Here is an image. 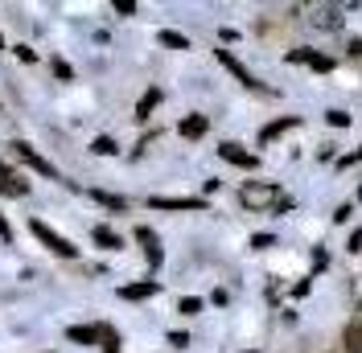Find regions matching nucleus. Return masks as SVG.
<instances>
[{
    "label": "nucleus",
    "instance_id": "1",
    "mask_svg": "<svg viewBox=\"0 0 362 353\" xmlns=\"http://www.w3.org/2000/svg\"><path fill=\"white\" fill-rule=\"evenodd\" d=\"M29 230H33V239H37V243H42L45 251H54L58 259H74V255H78V246L70 243L66 234H58V230H49L45 222H29Z\"/></svg>",
    "mask_w": 362,
    "mask_h": 353
},
{
    "label": "nucleus",
    "instance_id": "2",
    "mask_svg": "<svg viewBox=\"0 0 362 353\" xmlns=\"http://www.w3.org/2000/svg\"><path fill=\"white\" fill-rule=\"evenodd\" d=\"M239 201H243L247 210H268V205L280 201V193H276V185H268V181H247V185L239 189Z\"/></svg>",
    "mask_w": 362,
    "mask_h": 353
},
{
    "label": "nucleus",
    "instance_id": "3",
    "mask_svg": "<svg viewBox=\"0 0 362 353\" xmlns=\"http://www.w3.org/2000/svg\"><path fill=\"white\" fill-rule=\"evenodd\" d=\"M13 152H17V160H21V164H29L33 173H42V176H58V169H54V164H49V160H45V156L37 152V148H33V144L17 140V144H13Z\"/></svg>",
    "mask_w": 362,
    "mask_h": 353
},
{
    "label": "nucleus",
    "instance_id": "4",
    "mask_svg": "<svg viewBox=\"0 0 362 353\" xmlns=\"http://www.w3.org/2000/svg\"><path fill=\"white\" fill-rule=\"evenodd\" d=\"M25 193H29V181H25V173L8 169V164H0V198H25Z\"/></svg>",
    "mask_w": 362,
    "mask_h": 353
},
{
    "label": "nucleus",
    "instance_id": "5",
    "mask_svg": "<svg viewBox=\"0 0 362 353\" xmlns=\"http://www.w3.org/2000/svg\"><path fill=\"white\" fill-rule=\"evenodd\" d=\"M218 156H223L226 164H239V169H255V164H259V156L247 152V148H243V144H235V140L218 144Z\"/></svg>",
    "mask_w": 362,
    "mask_h": 353
},
{
    "label": "nucleus",
    "instance_id": "6",
    "mask_svg": "<svg viewBox=\"0 0 362 353\" xmlns=\"http://www.w3.org/2000/svg\"><path fill=\"white\" fill-rule=\"evenodd\" d=\"M214 58H218V62H223V66L230 70V74H235V78H239V83H243V87L259 90V83H255V74H251V70L243 66V62H239V58H235V54H230V49H214Z\"/></svg>",
    "mask_w": 362,
    "mask_h": 353
},
{
    "label": "nucleus",
    "instance_id": "7",
    "mask_svg": "<svg viewBox=\"0 0 362 353\" xmlns=\"http://www.w3.org/2000/svg\"><path fill=\"white\" fill-rule=\"evenodd\" d=\"M309 13H313V17H309L313 29H341V8L338 4H313Z\"/></svg>",
    "mask_w": 362,
    "mask_h": 353
},
{
    "label": "nucleus",
    "instance_id": "8",
    "mask_svg": "<svg viewBox=\"0 0 362 353\" xmlns=\"http://www.w3.org/2000/svg\"><path fill=\"white\" fill-rule=\"evenodd\" d=\"M136 243L144 246V259L153 267H160V259H165V251H160V239L148 230V226H136Z\"/></svg>",
    "mask_w": 362,
    "mask_h": 353
},
{
    "label": "nucleus",
    "instance_id": "9",
    "mask_svg": "<svg viewBox=\"0 0 362 353\" xmlns=\"http://www.w3.org/2000/svg\"><path fill=\"white\" fill-rule=\"evenodd\" d=\"M153 210H206V198H148Z\"/></svg>",
    "mask_w": 362,
    "mask_h": 353
},
{
    "label": "nucleus",
    "instance_id": "10",
    "mask_svg": "<svg viewBox=\"0 0 362 353\" xmlns=\"http://www.w3.org/2000/svg\"><path fill=\"white\" fill-rule=\"evenodd\" d=\"M160 284L157 280H144V284H124L119 287V300H148V296H157Z\"/></svg>",
    "mask_w": 362,
    "mask_h": 353
},
{
    "label": "nucleus",
    "instance_id": "11",
    "mask_svg": "<svg viewBox=\"0 0 362 353\" xmlns=\"http://www.w3.org/2000/svg\"><path fill=\"white\" fill-rule=\"evenodd\" d=\"M206 128H210V119H206V115H185V119L177 124V132L185 136V140H202Z\"/></svg>",
    "mask_w": 362,
    "mask_h": 353
},
{
    "label": "nucleus",
    "instance_id": "12",
    "mask_svg": "<svg viewBox=\"0 0 362 353\" xmlns=\"http://www.w3.org/2000/svg\"><path fill=\"white\" fill-rule=\"evenodd\" d=\"M288 62H309L313 70H334V58L313 54V49H293V54H288Z\"/></svg>",
    "mask_w": 362,
    "mask_h": 353
},
{
    "label": "nucleus",
    "instance_id": "13",
    "mask_svg": "<svg viewBox=\"0 0 362 353\" xmlns=\"http://www.w3.org/2000/svg\"><path fill=\"white\" fill-rule=\"evenodd\" d=\"M66 337L74 345H99V325H70Z\"/></svg>",
    "mask_w": 362,
    "mask_h": 353
},
{
    "label": "nucleus",
    "instance_id": "14",
    "mask_svg": "<svg viewBox=\"0 0 362 353\" xmlns=\"http://www.w3.org/2000/svg\"><path fill=\"white\" fill-rule=\"evenodd\" d=\"M90 239L103 246V251H124V239L115 234L112 226H95V230H90Z\"/></svg>",
    "mask_w": 362,
    "mask_h": 353
},
{
    "label": "nucleus",
    "instance_id": "15",
    "mask_svg": "<svg viewBox=\"0 0 362 353\" xmlns=\"http://www.w3.org/2000/svg\"><path fill=\"white\" fill-rule=\"evenodd\" d=\"M90 201H99L103 210H115V214H128V198H115V193H103V189H90Z\"/></svg>",
    "mask_w": 362,
    "mask_h": 353
},
{
    "label": "nucleus",
    "instance_id": "16",
    "mask_svg": "<svg viewBox=\"0 0 362 353\" xmlns=\"http://www.w3.org/2000/svg\"><path fill=\"white\" fill-rule=\"evenodd\" d=\"M157 107H160V90H157V87L144 90V95H140V103H136V119H148Z\"/></svg>",
    "mask_w": 362,
    "mask_h": 353
},
{
    "label": "nucleus",
    "instance_id": "17",
    "mask_svg": "<svg viewBox=\"0 0 362 353\" xmlns=\"http://www.w3.org/2000/svg\"><path fill=\"white\" fill-rule=\"evenodd\" d=\"M341 345H346V353H362V321H350V325H346Z\"/></svg>",
    "mask_w": 362,
    "mask_h": 353
},
{
    "label": "nucleus",
    "instance_id": "18",
    "mask_svg": "<svg viewBox=\"0 0 362 353\" xmlns=\"http://www.w3.org/2000/svg\"><path fill=\"white\" fill-rule=\"evenodd\" d=\"M296 124H300L296 115H288V119H276V124H268V128L259 132V140L268 144V140H276V136H284V132H288V128H296Z\"/></svg>",
    "mask_w": 362,
    "mask_h": 353
},
{
    "label": "nucleus",
    "instance_id": "19",
    "mask_svg": "<svg viewBox=\"0 0 362 353\" xmlns=\"http://www.w3.org/2000/svg\"><path fill=\"white\" fill-rule=\"evenodd\" d=\"M99 345L107 353H119V333H115L112 325H99Z\"/></svg>",
    "mask_w": 362,
    "mask_h": 353
},
{
    "label": "nucleus",
    "instance_id": "20",
    "mask_svg": "<svg viewBox=\"0 0 362 353\" xmlns=\"http://www.w3.org/2000/svg\"><path fill=\"white\" fill-rule=\"evenodd\" d=\"M90 152H95V156H115L119 148H115L112 136H95V140H90Z\"/></svg>",
    "mask_w": 362,
    "mask_h": 353
},
{
    "label": "nucleus",
    "instance_id": "21",
    "mask_svg": "<svg viewBox=\"0 0 362 353\" xmlns=\"http://www.w3.org/2000/svg\"><path fill=\"white\" fill-rule=\"evenodd\" d=\"M160 45H173V49H189V37H181L177 29H160Z\"/></svg>",
    "mask_w": 362,
    "mask_h": 353
},
{
    "label": "nucleus",
    "instance_id": "22",
    "mask_svg": "<svg viewBox=\"0 0 362 353\" xmlns=\"http://www.w3.org/2000/svg\"><path fill=\"white\" fill-rule=\"evenodd\" d=\"M177 312H185V316H198V312H202V300H198V296H181Z\"/></svg>",
    "mask_w": 362,
    "mask_h": 353
},
{
    "label": "nucleus",
    "instance_id": "23",
    "mask_svg": "<svg viewBox=\"0 0 362 353\" xmlns=\"http://www.w3.org/2000/svg\"><path fill=\"white\" fill-rule=\"evenodd\" d=\"M325 119H329V128H350V115L346 111H329Z\"/></svg>",
    "mask_w": 362,
    "mask_h": 353
},
{
    "label": "nucleus",
    "instance_id": "24",
    "mask_svg": "<svg viewBox=\"0 0 362 353\" xmlns=\"http://www.w3.org/2000/svg\"><path fill=\"white\" fill-rule=\"evenodd\" d=\"M54 74H58V78H74V70H70V62H62V58H54Z\"/></svg>",
    "mask_w": 362,
    "mask_h": 353
},
{
    "label": "nucleus",
    "instance_id": "25",
    "mask_svg": "<svg viewBox=\"0 0 362 353\" xmlns=\"http://www.w3.org/2000/svg\"><path fill=\"white\" fill-rule=\"evenodd\" d=\"M272 243H276V239H272V234H255V239H251V246H255V251H268Z\"/></svg>",
    "mask_w": 362,
    "mask_h": 353
},
{
    "label": "nucleus",
    "instance_id": "26",
    "mask_svg": "<svg viewBox=\"0 0 362 353\" xmlns=\"http://www.w3.org/2000/svg\"><path fill=\"white\" fill-rule=\"evenodd\" d=\"M115 13H124V17L136 13V0H115Z\"/></svg>",
    "mask_w": 362,
    "mask_h": 353
},
{
    "label": "nucleus",
    "instance_id": "27",
    "mask_svg": "<svg viewBox=\"0 0 362 353\" xmlns=\"http://www.w3.org/2000/svg\"><path fill=\"white\" fill-rule=\"evenodd\" d=\"M13 54H17V58H21V62H33V58H37V54H33V49H29V45H17V49H13Z\"/></svg>",
    "mask_w": 362,
    "mask_h": 353
},
{
    "label": "nucleus",
    "instance_id": "28",
    "mask_svg": "<svg viewBox=\"0 0 362 353\" xmlns=\"http://www.w3.org/2000/svg\"><path fill=\"white\" fill-rule=\"evenodd\" d=\"M169 345H177V349H185V345H189V337H185V333H169Z\"/></svg>",
    "mask_w": 362,
    "mask_h": 353
},
{
    "label": "nucleus",
    "instance_id": "29",
    "mask_svg": "<svg viewBox=\"0 0 362 353\" xmlns=\"http://www.w3.org/2000/svg\"><path fill=\"white\" fill-rule=\"evenodd\" d=\"M0 243H13V230H8V222H4V214H0Z\"/></svg>",
    "mask_w": 362,
    "mask_h": 353
},
{
    "label": "nucleus",
    "instance_id": "30",
    "mask_svg": "<svg viewBox=\"0 0 362 353\" xmlns=\"http://www.w3.org/2000/svg\"><path fill=\"white\" fill-rule=\"evenodd\" d=\"M350 251H362V230H354V234H350Z\"/></svg>",
    "mask_w": 362,
    "mask_h": 353
},
{
    "label": "nucleus",
    "instance_id": "31",
    "mask_svg": "<svg viewBox=\"0 0 362 353\" xmlns=\"http://www.w3.org/2000/svg\"><path fill=\"white\" fill-rule=\"evenodd\" d=\"M350 54H358V58H362V37H354V42H350Z\"/></svg>",
    "mask_w": 362,
    "mask_h": 353
},
{
    "label": "nucleus",
    "instance_id": "32",
    "mask_svg": "<svg viewBox=\"0 0 362 353\" xmlns=\"http://www.w3.org/2000/svg\"><path fill=\"white\" fill-rule=\"evenodd\" d=\"M354 160H362V148H358V152H354V156H346V160H341V164H354Z\"/></svg>",
    "mask_w": 362,
    "mask_h": 353
},
{
    "label": "nucleus",
    "instance_id": "33",
    "mask_svg": "<svg viewBox=\"0 0 362 353\" xmlns=\"http://www.w3.org/2000/svg\"><path fill=\"white\" fill-rule=\"evenodd\" d=\"M0 49H4V37H0Z\"/></svg>",
    "mask_w": 362,
    "mask_h": 353
},
{
    "label": "nucleus",
    "instance_id": "34",
    "mask_svg": "<svg viewBox=\"0 0 362 353\" xmlns=\"http://www.w3.org/2000/svg\"><path fill=\"white\" fill-rule=\"evenodd\" d=\"M358 198H362V185H358Z\"/></svg>",
    "mask_w": 362,
    "mask_h": 353
}]
</instances>
